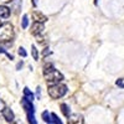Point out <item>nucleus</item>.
Listing matches in <instances>:
<instances>
[{
  "instance_id": "obj_1",
  "label": "nucleus",
  "mask_w": 124,
  "mask_h": 124,
  "mask_svg": "<svg viewBox=\"0 0 124 124\" xmlns=\"http://www.w3.org/2000/svg\"><path fill=\"white\" fill-rule=\"evenodd\" d=\"M44 77L47 82V85L51 86V85H56V83H60V82L63 79V76H62V73H60V72L54 68L51 65H47L45 66L44 68Z\"/></svg>"
},
{
  "instance_id": "obj_2",
  "label": "nucleus",
  "mask_w": 124,
  "mask_h": 124,
  "mask_svg": "<svg viewBox=\"0 0 124 124\" xmlns=\"http://www.w3.org/2000/svg\"><path fill=\"white\" fill-rule=\"evenodd\" d=\"M15 36V31H14V26L9 23L1 24L0 25V41L3 42H9L13 41Z\"/></svg>"
},
{
  "instance_id": "obj_20",
  "label": "nucleus",
  "mask_w": 124,
  "mask_h": 124,
  "mask_svg": "<svg viewBox=\"0 0 124 124\" xmlns=\"http://www.w3.org/2000/svg\"><path fill=\"white\" fill-rule=\"evenodd\" d=\"M0 54H6V51H5V50H4V48L1 47V46H0ZM6 56H8V57H9L10 60H13V56L10 55V54H6Z\"/></svg>"
},
{
  "instance_id": "obj_14",
  "label": "nucleus",
  "mask_w": 124,
  "mask_h": 124,
  "mask_svg": "<svg viewBox=\"0 0 124 124\" xmlns=\"http://www.w3.org/2000/svg\"><path fill=\"white\" fill-rule=\"evenodd\" d=\"M42 119H44L46 123H51V114H50L47 110H45V112L42 113Z\"/></svg>"
},
{
  "instance_id": "obj_23",
  "label": "nucleus",
  "mask_w": 124,
  "mask_h": 124,
  "mask_svg": "<svg viewBox=\"0 0 124 124\" xmlns=\"http://www.w3.org/2000/svg\"><path fill=\"white\" fill-rule=\"evenodd\" d=\"M36 96H37L39 98H40V96H41V88H40V87L36 88Z\"/></svg>"
},
{
  "instance_id": "obj_26",
  "label": "nucleus",
  "mask_w": 124,
  "mask_h": 124,
  "mask_svg": "<svg viewBox=\"0 0 124 124\" xmlns=\"http://www.w3.org/2000/svg\"><path fill=\"white\" fill-rule=\"evenodd\" d=\"M10 124H15V123H10Z\"/></svg>"
},
{
  "instance_id": "obj_13",
  "label": "nucleus",
  "mask_w": 124,
  "mask_h": 124,
  "mask_svg": "<svg viewBox=\"0 0 124 124\" xmlns=\"http://www.w3.org/2000/svg\"><path fill=\"white\" fill-rule=\"evenodd\" d=\"M27 119H29V123H30V124H37L36 118H35V116H34V112H29V113H27Z\"/></svg>"
},
{
  "instance_id": "obj_9",
  "label": "nucleus",
  "mask_w": 124,
  "mask_h": 124,
  "mask_svg": "<svg viewBox=\"0 0 124 124\" xmlns=\"http://www.w3.org/2000/svg\"><path fill=\"white\" fill-rule=\"evenodd\" d=\"M10 14H11V11H10V8H8L6 5H0V17L8 19V17L10 16Z\"/></svg>"
},
{
  "instance_id": "obj_12",
  "label": "nucleus",
  "mask_w": 124,
  "mask_h": 124,
  "mask_svg": "<svg viewBox=\"0 0 124 124\" xmlns=\"http://www.w3.org/2000/svg\"><path fill=\"white\" fill-rule=\"evenodd\" d=\"M51 123H54V124H63L62 120L55 114V113H51Z\"/></svg>"
},
{
  "instance_id": "obj_18",
  "label": "nucleus",
  "mask_w": 124,
  "mask_h": 124,
  "mask_svg": "<svg viewBox=\"0 0 124 124\" xmlns=\"http://www.w3.org/2000/svg\"><path fill=\"white\" fill-rule=\"evenodd\" d=\"M17 54H19V56H21V57H26L27 56V54H26V51H25L24 47H20L19 51H17Z\"/></svg>"
},
{
  "instance_id": "obj_6",
  "label": "nucleus",
  "mask_w": 124,
  "mask_h": 124,
  "mask_svg": "<svg viewBox=\"0 0 124 124\" xmlns=\"http://www.w3.org/2000/svg\"><path fill=\"white\" fill-rule=\"evenodd\" d=\"M20 103H21L23 108H24V109H25L27 113H29V112H35V108H34L32 102H31V101H29V99H26L25 97H23V98H21Z\"/></svg>"
},
{
  "instance_id": "obj_3",
  "label": "nucleus",
  "mask_w": 124,
  "mask_h": 124,
  "mask_svg": "<svg viewBox=\"0 0 124 124\" xmlns=\"http://www.w3.org/2000/svg\"><path fill=\"white\" fill-rule=\"evenodd\" d=\"M48 96L52 99H58L61 97H63L67 93V86L62 85V83H56V85H51L48 86Z\"/></svg>"
},
{
  "instance_id": "obj_8",
  "label": "nucleus",
  "mask_w": 124,
  "mask_h": 124,
  "mask_svg": "<svg viewBox=\"0 0 124 124\" xmlns=\"http://www.w3.org/2000/svg\"><path fill=\"white\" fill-rule=\"evenodd\" d=\"M32 19H34L35 23H42V24L47 20V17L42 13H40V11H34L32 13Z\"/></svg>"
},
{
  "instance_id": "obj_7",
  "label": "nucleus",
  "mask_w": 124,
  "mask_h": 124,
  "mask_svg": "<svg viewBox=\"0 0 124 124\" xmlns=\"http://www.w3.org/2000/svg\"><path fill=\"white\" fill-rule=\"evenodd\" d=\"M3 117H4V119L5 120H8L9 123H13L14 122V119H15V114H14V112L10 109V108H4V110H3Z\"/></svg>"
},
{
  "instance_id": "obj_15",
  "label": "nucleus",
  "mask_w": 124,
  "mask_h": 124,
  "mask_svg": "<svg viewBox=\"0 0 124 124\" xmlns=\"http://www.w3.org/2000/svg\"><path fill=\"white\" fill-rule=\"evenodd\" d=\"M27 26H29V17H27V15H24L23 16V21H21V27L23 29H27Z\"/></svg>"
},
{
  "instance_id": "obj_16",
  "label": "nucleus",
  "mask_w": 124,
  "mask_h": 124,
  "mask_svg": "<svg viewBox=\"0 0 124 124\" xmlns=\"http://www.w3.org/2000/svg\"><path fill=\"white\" fill-rule=\"evenodd\" d=\"M31 52H32V57H34V60H37L39 58V54H37V48L32 45L31 46Z\"/></svg>"
},
{
  "instance_id": "obj_21",
  "label": "nucleus",
  "mask_w": 124,
  "mask_h": 124,
  "mask_svg": "<svg viewBox=\"0 0 124 124\" xmlns=\"http://www.w3.org/2000/svg\"><path fill=\"white\" fill-rule=\"evenodd\" d=\"M5 107H6V106H5V102H4V101H1V99H0V112H3Z\"/></svg>"
},
{
  "instance_id": "obj_25",
  "label": "nucleus",
  "mask_w": 124,
  "mask_h": 124,
  "mask_svg": "<svg viewBox=\"0 0 124 124\" xmlns=\"http://www.w3.org/2000/svg\"><path fill=\"white\" fill-rule=\"evenodd\" d=\"M1 1H4V3H9V1H14V0H1Z\"/></svg>"
},
{
  "instance_id": "obj_11",
  "label": "nucleus",
  "mask_w": 124,
  "mask_h": 124,
  "mask_svg": "<svg viewBox=\"0 0 124 124\" xmlns=\"http://www.w3.org/2000/svg\"><path fill=\"white\" fill-rule=\"evenodd\" d=\"M61 110H62V113H63L65 117L70 116V108H68V106L66 104V103H62L61 104Z\"/></svg>"
},
{
  "instance_id": "obj_19",
  "label": "nucleus",
  "mask_w": 124,
  "mask_h": 124,
  "mask_svg": "<svg viewBox=\"0 0 124 124\" xmlns=\"http://www.w3.org/2000/svg\"><path fill=\"white\" fill-rule=\"evenodd\" d=\"M116 85H117L118 87H120V88H124V78H119V79H117Z\"/></svg>"
},
{
  "instance_id": "obj_10",
  "label": "nucleus",
  "mask_w": 124,
  "mask_h": 124,
  "mask_svg": "<svg viewBox=\"0 0 124 124\" xmlns=\"http://www.w3.org/2000/svg\"><path fill=\"white\" fill-rule=\"evenodd\" d=\"M24 94H25V98H26V99H29V101L32 102V99H34V93L31 92L27 87L24 88Z\"/></svg>"
},
{
  "instance_id": "obj_24",
  "label": "nucleus",
  "mask_w": 124,
  "mask_h": 124,
  "mask_svg": "<svg viewBox=\"0 0 124 124\" xmlns=\"http://www.w3.org/2000/svg\"><path fill=\"white\" fill-rule=\"evenodd\" d=\"M21 67H23V62H19V63H17V66H16V68H17V70H20Z\"/></svg>"
},
{
  "instance_id": "obj_22",
  "label": "nucleus",
  "mask_w": 124,
  "mask_h": 124,
  "mask_svg": "<svg viewBox=\"0 0 124 124\" xmlns=\"http://www.w3.org/2000/svg\"><path fill=\"white\" fill-rule=\"evenodd\" d=\"M50 54H51L50 48H45V50L42 51V55H44V56H47V55H50Z\"/></svg>"
},
{
  "instance_id": "obj_17",
  "label": "nucleus",
  "mask_w": 124,
  "mask_h": 124,
  "mask_svg": "<svg viewBox=\"0 0 124 124\" xmlns=\"http://www.w3.org/2000/svg\"><path fill=\"white\" fill-rule=\"evenodd\" d=\"M20 8H21V1H20V0H15V1H14V9H16L15 10L16 13H19Z\"/></svg>"
},
{
  "instance_id": "obj_5",
  "label": "nucleus",
  "mask_w": 124,
  "mask_h": 124,
  "mask_svg": "<svg viewBox=\"0 0 124 124\" xmlns=\"http://www.w3.org/2000/svg\"><path fill=\"white\" fill-rule=\"evenodd\" d=\"M45 30V26L42 23H35L32 26H31V34L37 36L40 34H42V31Z\"/></svg>"
},
{
  "instance_id": "obj_4",
  "label": "nucleus",
  "mask_w": 124,
  "mask_h": 124,
  "mask_svg": "<svg viewBox=\"0 0 124 124\" xmlns=\"http://www.w3.org/2000/svg\"><path fill=\"white\" fill-rule=\"evenodd\" d=\"M67 124H83V117L81 114H70Z\"/></svg>"
},
{
  "instance_id": "obj_27",
  "label": "nucleus",
  "mask_w": 124,
  "mask_h": 124,
  "mask_svg": "<svg viewBox=\"0 0 124 124\" xmlns=\"http://www.w3.org/2000/svg\"><path fill=\"white\" fill-rule=\"evenodd\" d=\"M0 25H1V23H0Z\"/></svg>"
}]
</instances>
